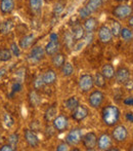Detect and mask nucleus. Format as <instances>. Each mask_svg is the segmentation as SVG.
<instances>
[{
	"label": "nucleus",
	"mask_w": 133,
	"mask_h": 151,
	"mask_svg": "<svg viewBox=\"0 0 133 151\" xmlns=\"http://www.w3.org/2000/svg\"><path fill=\"white\" fill-rule=\"evenodd\" d=\"M14 9V0H1L0 1V10L2 14H8Z\"/></svg>",
	"instance_id": "obj_16"
},
{
	"label": "nucleus",
	"mask_w": 133,
	"mask_h": 151,
	"mask_svg": "<svg viewBox=\"0 0 133 151\" xmlns=\"http://www.w3.org/2000/svg\"><path fill=\"white\" fill-rule=\"evenodd\" d=\"M82 142L87 150H93L95 149V147H97V136L93 132H90L82 137Z\"/></svg>",
	"instance_id": "obj_3"
},
{
	"label": "nucleus",
	"mask_w": 133,
	"mask_h": 151,
	"mask_svg": "<svg viewBox=\"0 0 133 151\" xmlns=\"http://www.w3.org/2000/svg\"><path fill=\"white\" fill-rule=\"evenodd\" d=\"M115 77H116V81L118 83H122L124 84L130 77V72L127 68L125 67H120L117 71L115 72Z\"/></svg>",
	"instance_id": "obj_14"
},
{
	"label": "nucleus",
	"mask_w": 133,
	"mask_h": 151,
	"mask_svg": "<svg viewBox=\"0 0 133 151\" xmlns=\"http://www.w3.org/2000/svg\"><path fill=\"white\" fill-rule=\"evenodd\" d=\"M118 1H122V0H118Z\"/></svg>",
	"instance_id": "obj_50"
},
{
	"label": "nucleus",
	"mask_w": 133,
	"mask_h": 151,
	"mask_svg": "<svg viewBox=\"0 0 133 151\" xmlns=\"http://www.w3.org/2000/svg\"><path fill=\"white\" fill-rule=\"evenodd\" d=\"M44 55H45V50L42 46H34L29 55V61L32 63H37L44 58Z\"/></svg>",
	"instance_id": "obj_9"
},
{
	"label": "nucleus",
	"mask_w": 133,
	"mask_h": 151,
	"mask_svg": "<svg viewBox=\"0 0 133 151\" xmlns=\"http://www.w3.org/2000/svg\"><path fill=\"white\" fill-rule=\"evenodd\" d=\"M60 70H62V73L64 76H71L72 74L74 73V67L73 65H72L70 62H66V63L63 65V67L60 68Z\"/></svg>",
	"instance_id": "obj_30"
},
{
	"label": "nucleus",
	"mask_w": 133,
	"mask_h": 151,
	"mask_svg": "<svg viewBox=\"0 0 133 151\" xmlns=\"http://www.w3.org/2000/svg\"><path fill=\"white\" fill-rule=\"evenodd\" d=\"M93 86H94V81L92 75H90V74H83V75L80 76L79 88L82 91H84V93L89 91L90 90H92Z\"/></svg>",
	"instance_id": "obj_2"
},
{
	"label": "nucleus",
	"mask_w": 133,
	"mask_h": 151,
	"mask_svg": "<svg viewBox=\"0 0 133 151\" xmlns=\"http://www.w3.org/2000/svg\"><path fill=\"white\" fill-rule=\"evenodd\" d=\"M124 86H125L126 90L132 91L133 90V80H129V79H128L127 81H126L125 83H124Z\"/></svg>",
	"instance_id": "obj_44"
},
{
	"label": "nucleus",
	"mask_w": 133,
	"mask_h": 151,
	"mask_svg": "<svg viewBox=\"0 0 133 151\" xmlns=\"http://www.w3.org/2000/svg\"><path fill=\"white\" fill-rule=\"evenodd\" d=\"M120 36H121V37L123 38V40H125V41H130L133 38V31H131L128 28H123V29H121Z\"/></svg>",
	"instance_id": "obj_32"
},
{
	"label": "nucleus",
	"mask_w": 133,
	"mask_h": 151,
	"mask_svg": "<svg viewBox=\"0 0 133 151\" xmlns=\"http://www.w3.org/2000/svg\"><path fill=\"white\" fill-rule=\"evenodd\" d=\"M97 28V20L95 18H89L85 19V22H84V30H86L87 33H92L94 32Z\"/></svg>",
	"instance_id": "obj_17"
},
{
	"label": "nucleus",
	"mask_w": 133,
	"mask_h": 151,
	"mask_svg": "<svg viewBox=\"0 0 133 151\" xmlns=\"http://www.w3.org/2000/svg\"><path fill=\"white\" fill-rule=\"evenodd\" d=\"M100 73L105 76V79H112L115 76V68L112 64H105L101 68Z\"/></svg>",
	"instance_id": "obj_19"
},
{
	"label": "nucleus",
	"mask_w": 133,
	"mask_h": 151,
	"mask_svg": "<svg viewBox=\"0 0 133 151\" xmlns=\"http://www.w3.org/2000/svg\"><path fill=\"white\" fill-rule=\"evenodd\" d=\"M68 118L65 115H58L54 117V119L52 120L53 123L54 129H56L58 132H64L67 129L68 127Z\"/></svg>",
	"instance_id": "obj_12"
},
{
	"label": "nucleus",
	"mask_w": 133,
	"mask_h": 151,
	"mask_svg": "<svg viewBox=\"0 0 133 151\" xmlns=\"http://www.w3.org/2000/svg\"><path fill=\"white\" fill-rule=\"evenodd\" d=\"M84 31H85L84 30V27H82L79 24H76L73 27V29H72V35L74 37V40L77 41V40L82 39L84 37V35H85V32Z\"/></svg>",
	"instance_id": "obj_22"
},
{
	"label": "nucleus",
	"mask_w": 133,
	"mask_h": 151,
	"mask_svg": "<svg viewBox=\"0 0 133 151\" xmlns=\"http://www.w3.org/2000/svg\"><path fill=\"white\" fill-rule=\"evenodd\" d=\"M131 150H132V151H133V147H131Z\"/></svg>",
	"instance_id": "obj_49"
},
{
	"label": "nucleus",
	"mask_w": 133,
	"mask_h": 151,
	"mask_svg": "<svg viewBox=\"0 0 133 151\" xmlns=\"http://www.w3.org/2000/svg\"><path fill=\"white\" fill-rule=\"evenodd\" d=\"M10 52H11L12 56L14 57H20L21 55V48L20 46L18 45V44L16 43V42H12L11 44H10Z\"/></svg>",
	"instance_id": "obj_37"
},
{
	"label": "nucleus",
	"mask_w": 133,
	"mask_h": 151,
	"mask_svg": "<svg viewBox=\"0 0 133 151\" xmlns=\"http://www.w3.org/2000/svg\"><path fill=\"white\" fill-rule=\"evenodd\" d=\"M101 117H102L103 122H105L107 127H114V125L119 121L120 111L116 106L109 105L102 109Z\"/></svg>",
	"instance_id": "obj_1"
},
{
	"label": "nucleus",
	"mask_w": 133,
	"mask_h": 151,
	"mask_svg": "<svg viewBox=\"0 0 133 151\" xmlns=\"http://www.w3.org/2000/svg\"><path fill=\"white\" fill-rule=\"evenodd\" d=\"M78 105H79V100H78L77 97H75V96L70 97L69 99L65 101V107H66L68 110H70V111H73Z\"/></svg>",
	"instance_id": "obj_27"
},
{
	"label": "nucleus",
	"mask_w": 133,
	"mask_h": 151,
	"mask_svg": "<svg viewBox=\"0 0 133 151\" xmlns=\"http://www.w3.org/2000/svg\"><path fill=\"white\" fill-rule=\"evenodd\" d=\"M64 4L63 3H58V4H55V6H54V8H53V14H60V12L64 10Z\"/></svg>",
	"instance_id": "obj_41"
},
{
	"label": "nucleus",
	"mask_w": 133,
	"mask_h": 151,
	"mask_svg": "<svg viewBox=\"0 0 133 151\" xmlns=\"http://www.w3.org/2000/svg\"><path fill=\"white\" fill-rule=\"evenodd\" d=\"M66 63V58H65L64 54H55L54 56H52V65L58 69H60L63 67V65Z\"/></svg>",
	"instance_id": "obj_23"
},
{
	"label": "nucleus",
	"mask_w": 133,
	"mask_h": 151,
	"mask_svg": "<svg viewBox=\"0 0 133 151\" xmlns=\"http://www.w3.org/2000/svg\"><path fill=\"white\" fill-rule=\"evenodd\" d=\"M129 25H130V26H132V27H133V17L129 20Z\"/></svg>",
	"instance_id": "obj_48"
},
{
	"label": "nucleus",
	"mask_w": 133,
	"mask_h": 151,
	"mask_svg": "<svg viewBox=\"0 0 133 151\" xmlns=\"http://www.w3.org/2000/svg\"><path fill=\"white\" fill-rule=\"evenodd\" d=\"M102 4H103V0H88L85 7L92 14V12H97L101 6H102Z\"/></svg>",
	"instance_id": "obj_21"
},
{
	"label": "nucleus",
	"mask_w": 133,
	"mask_h": 151,
	"mask_svg": "<svg viewBox=\"0 0 133 151\" xmlns=\"http://www.w3.org/2000/svg\"><path fill=\"white\" fill-rule=\"evenodd\" d=\"M88 116V109L83 105H78L72 111V117L76 121H82Z\"/></svg>",
	"instance_id": "obj_10"
},
{
	"label": "nucleus",
	"mask_w": 133,
	"mask_h": 151,
	"mask_svg": "<svg viewBox=\"0 0 133 151\" xmlns=\"http://www.w3.org/2000/svg\"><path fill=\"white\" fill-rule=\"evenodd\" d=\"M126 118H127L129 121L133 122V113H127L126 114Z\"/></svg>",
	"instance_id": "obj_46"
},
{
	"label": "nucleus",
	"mask_w": 133,
	"mask_h": 151,
	"mask_svg": "<svg viewBox=\"0 0 133 151\" xmlns=\"http://www.w3.org/2000/svg\"><path fill=\"white\" fill-rule=\"evenodd\" d=\"M113 34H112L111 29L105 25H102L98 29V38L102 43H110L113 39Z\"/></svg>",
	"instance_id": "obj_11"
},
{
	"label": "nucleus",
	"mask_w": 133,
	"mask_h": 151,
	"mask_svg": "<svg viewBox=\"0 0 133 151\" xmlns=\"http://www.w3.org/2000/svg\"><path fill=\"white\" fill-rule=\"evenodd\" d=\"M78 14H79L80 18L83 19V20H85V19L89 18V16L91 14V12H90L86 7H82V8H80V9L78 10Z\"/></svg>",
	"instance_id": "obj_39"
},
{
	"label": "nucleus",
	"mask_w": 133,
	"mask_h": 151,
	"mask_svg": "<svg viewBox=\"0 0 133 151\" xmlns=\"http://www.w3.org/2000/svg\"><path fill=\"white\" fill-rule=\"evenodd\" d=\"M29 5L34 14H40L43 5V0H29Z\"/></svg>",
	"instance_id": "obj_26"
},
{
	"label": "nucleus",
	"mask_w": 133,
	"mask_h": 151,
	"mask_svg": "<svg viewBox=\"0 0 133 151\" xmlns=\"http://www.w3.org/2000/svg\"><path fill=\"white\" fill-rule=\"evenodd\" d=\"M55 116H56V107L55 106H50L49 108H47V110L45 111V114H44V118H45L46 121L53 120Z\"/></svg>",
	"instance_id": "obj_29"
},
{
	"label": "nucleus",
	"mask_w": 133,
	"mask_h": 151,
	"mask_svg": "<svg viewBox=\"0 0 133 151\" xmlns=\"http://www.w3.org/2000/svg\"><path fill=\"white\" fill-rule=\"evenodd\" d=\"M82 141V132L80 129H73L68 133L66 137V142L69 145H78Z\"/></svg>",
	"instance_id": "obj_5"
},
{
	"label": "nucleus",
	"mask_w": 133,
	"mask_h": 151,
	"mask_svg": "<svg viewBox=\"0 0 133 151\" xmlns=\"http://www.w3.org/2000/svg\"><path fill=\"white\" fill-rule=\"evenodd\" d=\"M103 99H105V95L100 91H94L90 93L88 102L92 108H98L102 104Z\"/></svg>",
	"instance_id": "obj_7"
},
{
	"label": "nucleus",
	"mask_w": 133,
	"mask_h": 151,
	"mask_svg": "<svg viewBox=\"0 0 133 151\" xmlns=\"http://www.w3.org/2000/svg\"><path fill=\"white\" fill-rule=\"evenodd\" d=\"M24 137L25 140H26L27 144H28L30 147L32 148H36L39 146V138L36 135V133L31 129H24Z\"/></svg>",
	"instance_id": "obj_6"
},
{
	"label": "nucleus",
	"mask_w": 133,
	"mask_h": 151,
	"mask_svg": "<svg viewBox=\"0 0 133 151\" xmlns=\"http://www.w3.org/2000/svg\"><path fill=\"white\" fill-rule=\"evenodd\" d=\"M121 25H120L119 22H117V21H114V22H112V27H111V31H112V34H113V36H115V37H118V36H120V32H121Z\"/></svg>",
	"instance_id": "obj_33"
},
{
	"label": "nucleus",
	"mask_w": 133,
	"mask_h": 151,
	"mask_svg": "<svg viewBox=\"0 0 133 151\" xmlns=\"http://www.w3.org/2000/svg\"><path fill=\"white\" fill-rule=\"evenodd\" d=\"M42 77H43L44 83L47 84V86L53 84L56 81V73L51 69L45 71V73L42 74Z\"/></svg>",
	"instance_id": "obj_20"
},
{
	"label": "nucleus",
	"mask_w": 133,
	"mask_h": 151,
	"mask_svg": "<svg viewBox=\"0 0 133 151\" xmlns=\"http://www.w3.org/2000/svg\"><path fill=\"white\" fill-rule=\"evenodd\" d=\"M112 136L117 142H124L128 137V131L124 125H117L114 129Z\"/></svg>",
	"instance_id": "obj_8"
},
{
	"label": "nucleus",
	"mask_w": 133,
	"mask_h": 151,
	"mask_svg": "<svg viewBox=\"0 0 133 151\" xmlns=\"http://www.w3.org/2000/svg\"><path fill=\"white\" fill-rule=\"evenodd\" d=\"M34 34H28V35L24 36L22 39L20 40V47L21 48H28L32 45L33 41H34Z\"/></svg>",
	"instance_id": "obj_25"
},
{
	"label": "nucleus",
	"mask_w": 133,
	"mask_h": 151,
	"mask_svg": "<svg viewBox=\"0 0 133 151\" xmlns=\"http://www.w3.org/2000/svg\"><path fill=\"white\" fill-rule=\"evenodd\" d=\"M112 138L109 134H102L97 139V147L100 150H109L112 147Z\"/></svg>",
	"instance_id": "obj_13"
},
{
	"label": "nucleus",
	"mask_w": 133,
	"mask_h": 151,
	"mask_svg": "<svg viewBox=\"0 0 133 151\" xmlns=\"http://www.w3.org/2000/svg\"><path fill=\"white\" fill-rule=\"evenodd\" d=\"M41 97L38 95L37 91H31L29 93V102H30L31 106L32 107H38V106L41 104Z\"/></svg>",
	"instance_id": "obj_24"
},
{
	"label": "nucleus",
	"mask_w": 133,
	"mask_h": 151,
	"mask_svg": "<svg viewBox=\"0 0 133 151\" xmlns=\"http://www.w3.org/2000/svg\"><path fill=\"white\" fill-rule=\"evenodd\" d=\"M56 150L58 151H66V150H69V144H66V143H60V145H58L56 147Z\"/></svg>",
	"instance_id": "obj_43"
},
{
	"label": "nucleus",
	"mask_w": 133,
	"mask_h": 151,
	"mask_svg": "<svg viewBox=\"0 0 133 151\" xmlns=\"http://www.w3.org/2000/svg\"><path fill=\"white\" fill-rule=\"evenodd\" d=\"M18 142H20V136H18V134L14 133V134H11V135L8 136V143H9L11 146H14V148H16Z\"/></svg>",
	"instance_id": "obj_35"
},
{
	"label": "nucleus",
	"mask_w": 133,
	"mask_h": 151,
	"mask_svg": "<svg viewBox=\"0 0 133 151\" xmlns=\"http://www.w3.org/2000/svg\"><path fill=\"white\" fill-rule=\"evenodd\" d=\"M33 84H34V88H35V90H40V88H43V86H45V83H44L42 75H38L37 77L35 78V80H34Z\"/></svg>",
	"instance_id": "obj_36"
},
{
	"label": "nucleus",
	"mask_w": 133,
	"mask_h": 151,
	"mask_svg": "<svg viewBox=\"0 0 133 151\" xmlns=\"http://www.w3.org/2000/svg\"><path fill=\"white\" fill-rule=\"evenodd\" d=\"M124 104L128 106H133V97H128L124 100Z\"/></svg>",
	"instance_id": "obj_45"
},
{
	"label": "nucleus",
	"mask_w": 133,
	"mask_h": 151,
	"mask_svg": "<svg viewBox=\"0 0 133 151\" xmlns=\"http://www.w3.org/2000/svg\"><path fill=\"white\" fill-rule=\"evenodd\" d=\"M5 72H6V70H5V69H1V70H0V79H1V78L4 76Z\"/></svg>",
	"instance_id": "obj_47"
},
{
	"label": "nucleus",
	"mask_w": 133,
	"mask_h": 151,
	"mask_svg": "<svg viewBox=\"0 0 133 151\" xmlns=\"http://www.w3.org/2000/svg\"><path fill=\"white\" fill-rule=\"evenodd\" d=\"M64 39H65V44H67L69 47H71L72 45H73V43H74V37H73V35H72V33H69V32H67V33H65V37H64Z\"/></svg>",
	"instance_id": "obj_38"
},
{
	"label": "nucleus",
	"mask_w": 133,
	"mask_h": 151,
	"mask_svg": "<svg viewBox=\"0 0 133 151\" xmlns=\"http://www.w3.org/2000/svg\"><path fill=\"white\" fill-rule=\"evenodd\" d=\"M132 7L126 4H122V5H118L114 8L113 14L116 18L120 19V20H124V19L128 18L129 16H131L132 14Z\"/></svg>",
	"instance_id": "obj_4"
},
{
	"label": "nucleus",
	"mask_w": 133,
	"mask_h": 151,
	"mask_svg": "<svg viewBox=\"0 0 133 151\" xmlns=\"http://www.w3.org/2000/svg\"><path fill=\"white\" fill-rule=\"evenodd\" d=\"M93 81L97 88H105V78L100 72L95 73V75L93 76Z\"/></svg>",
	"instance_id": "obj_28"
},
{
	"label": "nucleus",
	"mask_w": 133,
	"mask_h": 151,
	"mask_svg": "<svg viewBox=\"0 0 133 151\" xmlns=\"http://www.w3.org/2000/svg\"><path fill=\"white\" fill-rule=\"evenodd\" d=\"M14 27V23L11 19H8V20H5L4 22H2L0 24V33L5 35V34H9L10 32L12 31Z\"/></svg>",
	"instance_id": "obj_18"
},
{
	"label": "nucleus",
	"mask_w": 133,
	"mask_h": 151,
	"mask_svg": "<svg viewBox=\"0 0 133 151\" xmlns=\"http://www.w3.org/2000/svg\"><path fill=\"white\" fill-rule=\"evenodd\" d=\"M12 58V54L9 48H1L0 50V62H7Z\"/></svg>",
	"instance_id": "obj_31"
},
{
	"label": "nucleus",
	"mask_w": 133,
	"mask_h": 151,
	"mask_svg": "<svg viewBox=\"0 0 133 151\" xmlns=\"http://www.w3.org/2000/svg\"><path fill=\"white\" fill-rule=\"evenodd\" d=\"M16 148H14V146H11L9 143L8 144H4L0 147V151H14Z\"/></svg>",
	"instance_id": "obj_42"
},
{
	"label": "nucleus",
	"mask_w": 133,
	"mask_h": 151,
	"mask_svg": "<svg viewBox=\"0 0 133 151\" xmlns=\"http://www.w3.org/2000/svg\"><path fill=\"white\" fill-rule=\"evenodd\" d=\"M44 50H45V54L50 57L58 54V50H60V41H58V38H56V39H50V41L46 44Z\"/></svg>",
	"instance_id": "obj_15"
},
{
	"label": "nucleus",
	"mask_w": 133,
	"mask_h": 151,
	"mask_svg": "<svg viewBox=\"0 0 133 151\" xmlns=\"http://www.w3.org/2000/svg\"><path fill=\"white\" fill-rule=\"evenodd\" d=\"M22 88H23L22 82H20V81L14 82V83L12 84V86H11V93L14 95V93H18V91H21Z\"/></svg>",
	"instance_id": "obj_40"
},
{
	"label": "nucleus",
	"mask_w": 133,
	"mask_h": 151,
	"mask_svg": "<svg viewBox=\"0 0 133 151\" xmlns=\"http://www.w3.org/2000/svg\"><path fill=\"white\" fill-rule=\"evenodd\" d=\"M3 124L6 129H10L11 127H14V119L12 118V116L10 114L5 113L3 115Z\"/></svg>",
	"instance_id": "obj_34"
}]
</instances>
